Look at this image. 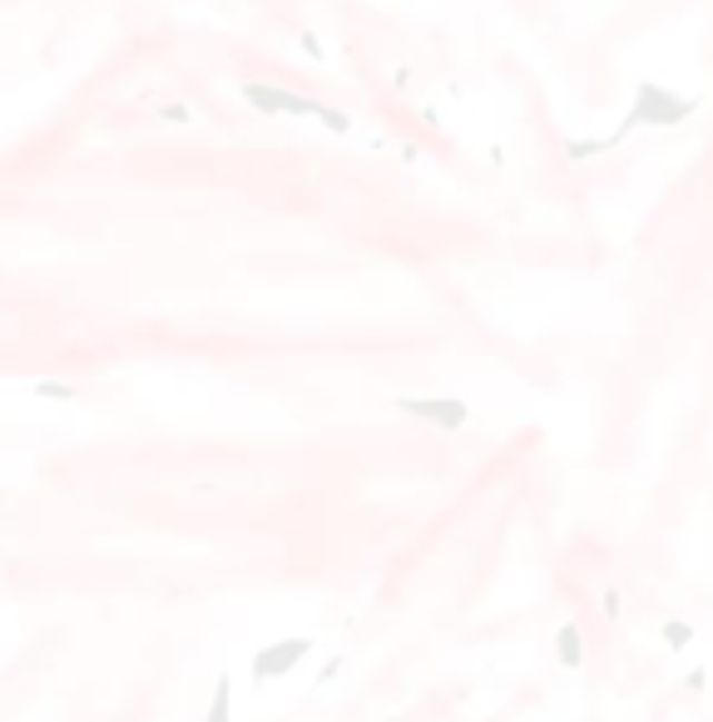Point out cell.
<instances>
[{
  "instance_id": "6da1fadb",
  "label": "cell",
  "mask_w": 713,
  "mask_h": 722,
  "mask_svg": "<svg viewBox=\"0 0 713 722\" xmlns=\"http://www.w3.org/2000/svg\"><path fill=\"white\" fill-rule=\"evenodd\" d=\"M699 99H674L660 85H640V95H634V109H630V129L634 125H679V119L694 115Z\"/></svg>"
}]
</instances>
